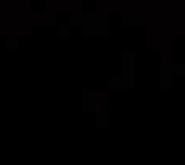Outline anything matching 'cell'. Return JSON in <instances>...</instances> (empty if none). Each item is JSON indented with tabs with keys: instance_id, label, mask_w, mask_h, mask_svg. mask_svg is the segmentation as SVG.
I'll return each mask as SVG.
<instances>
[{
	"instance_id": "obj_1",
	"label": "cell",
	"mask_w": 185,
	"mask_h": 165,
	"mask_svg": "<svg viewBox=\"0 0 185 165\" xmlns=\"http://www.w3.org/2000/svg\"><path fill=\"white\" fill-rule=\"evenodd\" d=\"M102 111H104V103H102V102H97L96 103V113L97 115H102Z\"/></svg>"
}]
</instances>
